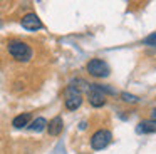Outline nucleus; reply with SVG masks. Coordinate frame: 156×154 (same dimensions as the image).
Segmentation results:
<instances>
[{
  "label": "nucleus",
  "instance_id": "1",
  "mask_svg": "<svg viewBox=\"0 0 156 154\" xmlns=\"http://www.w3.org/2000/svg\"><path fill=\"white\" fill-rule=\"evenodd\" d=\"M7 49L9 54L19 62H29L32 59V49L22 40H10Z\"/></svg>",
  "mask_w": 156,
  "mask_h": 154
},
{
  "label": "nucleus",
  "instance_id": "2",
  "mask_svg": "<svg viewBox=\"0 0 156 154\" xmlns=\"http://www.w3.org/2000/svg\"><path fill=\"white\" fill-rule=\"evenodd\" d=\"M64 96H66V107L69 110H76L77 107H81L82 104V96H81V90L74 86V84H69L64 90Z\"/></svg>",
  "mask_w": 156,
  "mask_h": 154
},
{
  "label": "nucleus",
  "instance_id": "3",
  "mask_svg": "<svg viewBox=\"0 0 156 154\" xmlns=\"http://www.w3.org/2000/svg\"><path fill=\"white\" fill-rule=\"evenodd\" d=\"M112 141V134L108 129H101L98 132H94V136L91 137V147L94 151H101L104 147H108V144Z\"/></svg>",
  "mask_w": 156,
  "mask_h": 154
},
{
  "label": "nucleus",
  "instance_id": "4",
  "mask_svg": "<svg viewBox=\"0 0 156 154\" xmlns=\"http://www.w3.org/2000/svg\"><path fill=\"white\" fill-rule=\"evenodd\" d=\"M87 72L94 77H108L109 75V65L101 59H92L87 62Z\"/></svg>",
  "mask_w": 156,
  "mask_h": 154
},
{
  "label": "nucleus",
  "instance_id": "5",
  "mask_svg": "<svg viewBox=\"0 0 156 154\" xmlns=\"http://www.w3.org/2000/svg\"><path fill=\"white\" fill-rule=\"evenodd\" d=\"M87 96H89V104L92 107H102L106 104V96L96 87V84H89Z\"/></svg>",
  "mask_w": 156,
  "mask_h": 154
},
{
  "label": "nucleus",
  "instance_id": "6",
  "mask_svg": "<svg viewBox=\"0 0 156 154\" xmlns=\"http://www.w3.org/2000/svg\"><path fill=\"white\" fill-rule=\"evenodd\" d=\"M20 23H22V27L27 29V30H39V29L44 27L41 22V19H39L35 13H27V15H24L20 20Z\"/></svg>",
  "mask_w": 156,
  "mask_h": 154
},
{
  "label": "nucleus",
  "instance_id": "7",
  "mask_svg": "<svg viewBox=\"0 0 156 154\" xmlns=\"http://www.w3.org/2000/svg\"><path fill=\"white\" fill-rule=\"evenodd\" d=\"M64 129V121H62L61 116H55L54 119H51L47 122V131L51 136H59Z\"/></svg>",
  "mask_w": 156,
  "mask_h": 154
},
{
  "label": "nucleus",
  "instance_id": "8",
  "mask_svg": "<svg viewBox=\"0 0 156 154\" xmlns=\"http://www.w3.org/2000/svg\"><path fill=\"white\" fill-rule=\"evenodd\" d=\"M138 132H144V134L156 132V121H153V119L141 121V122L138 124Z\"/></svg>",
  "mask_w": 156,
  "mask_h": 154
},
{
  "label": "nucleus",
  "instance_id": "9",
  "mask_svg": "<svg viewBox=\"0 0 156 154\" xmlns=\"http://www.w3.org/2000/svg\"><path fill=\"white\" fill-rule=\"evenodd\" d=\"M29 121H30V112L19 114L17 117H14V121H12V126H14L15 129H22V127L29 126Z\"/></svg>",
  "mask_w": 156,
  "mask_h": 154
},
{
  "label": "nucleus",
  "instance_id": "10",
  "mask_svg": "<svg viewBox=\"0 0 156 154\" xmlns=\"http://www.w3.org/2000/svg\"><path fill=\"white\" fill-rule=\"evenodd\" d=\"M45 127H47V121L44 119V117H37V119H34L30 124H29V129L34 131V132H41V131H44Z\"/></svg>",
  "mask_w": 156,
  "mask_h": 154
},
{
  "label": "nucleus",
  "instance_id": "11",
  "mask_svg": "<svg viewBox=\"0 0 156 154\" xmlns=\"http://www.w3.org/2000/svg\"><path fill=\"white\" fill-rule=\"evenodd\" d=\"M121 97L126 102H138V97L133 96V94H128V92H121Z\"/></svg>",
  "mask_w": 156,
  "mask_h": 154
},
{
  "label": "nucleus",
  "instance_id": "12",
  "mask_svg": "<svg viewBox=\"0 0 156 154\" xmlns=\"http://www.w3.org/2000/svg\"><path fill=\"white\" fill-rule=\"evenodd\" d=\"M144 44H146V45H151V47H156V32L151 33L149 37H146V39H144Z\"/></svg>",
  "mask_w": 156,
  "mask_h": 154
},
{
  "label": "nucleus",
  "instance_id": "13",
  "mask_svg": "<svg viewBox=\"0 0 156 154\" xmlns=\"http://www.w3.org/2000/svg\"><path fill=\"white\" fill-rule=\"evenodd\" d=\"M79 129H86V121H82L81 126H79Z\"/></svg>",
  "mask_w": 156,
  "mask_h": 154
},
{
  "label": "nucleus",
  "instance_id": "14",
  "mask_svg": "<svg viewBox=\"0 0 156 154\" xmlns=\"http://www.w3.org/2000/svg\"><path fill=\"white\" fill-rule=\"evenodd\" d=\"M153 121H156V110H153Z\"/></svg>",
  "mask_w": 156,
  "mask_h": 154
},
{
  "label": "nucleus",
  "instance_id": "15",
  "mask_svg": "<svg viewBox=\"0 0 156 154\" xmlns=\"http://www.w3.org/2000/svg\"><path fill=\"white\" fill-rule=\"evenodd\" d=\"M0 27H2V20H0Z\"/></svg>",
  "mask_w": 156,
  "mask_h": 154
}]
</instances>
